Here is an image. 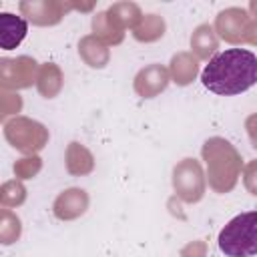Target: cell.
<instances>
[{
	"label": "cell",
	"mask_w": 257,
	"mask_h": 257,
	"mask_svg": "<svg viewBox=\"0 0 257 257\" xmlns=\"http://www.w3.org/2000/svg\"><path fill=\"white\" fill-rule=\"evenodd\" d=\"M78 52L92 68H102L108 62V50L102 44V40L96 36H84L78 44Z\"/></svg>",
	"instance_id": "30bf717a"
},
{
	"label": "cell",
	"mask_w": 257,
	"mask_h": 257,
	"mask_svg": "<svg viewBox=\"0 0 257 257\" xmlns=\"http://www.w3.org/2000/svg\"><path fill=\"white\" fill-rule=\"evenodd\" d=\"M219 249L225 257L257 255V211L233 217L219 233Z\"/></svg>",
	"instance_id": "3957f363"
},
{
	"label": "cell",
	"mask_w": 257,
	"mask_h": 257,
	"mask_svg": "<svg viewBox=\"0 0 257 257\" xmlns=\"http://www.w3.org/2000/svg\"><path fill=\"white\" fill-rule=\"evenodd\" d=\"M88 207V195L82 189H66L54 201V215L62 221L80 217Z\"/></svg>",
	"instance_id": "ba28073f"
},
{
	"label": "cell",
	"mask_w": 257,
	"mask_h": 257,
	"mask_svg": "<svg viewBox=\"0 0 257 257\" xmlns=\"http://www.w3.org/2000/svg\"><path fill=\"white\" fill-rule=\"evenodd\" d=\"M203 159L207 161L209 171V185L217 193H229L239 177L241 171V157L239 153L227 143L225 139H209L203 145Z\"/></svg>",
	"instance_id": "7a4b0ae2"
},
{
	"label": "cell",
	"mask_w": 257,
	"mask_h": 257,
	"mask_svg": "<svg viewBox=\"0 0 257 257\" xmlns=\"http://www.w3.org/2000/svg\"><path fill=\"white\" fill-rule=\"evenodd\" d=\"M201 82L207 90L233 96L257 84V56L245 48H229L215 54L201 72Z\"/></svg>",
	"instance_id": "6da1fadb"
},
{
	"label": "cell",
	"mask_w": 257,
	"mask_h": 257,
	"mask_svg": "<svg viewBox=\"0 0 257 257\" xmlns=\"http://www.w3.org/2000/svg\"><path fill=\"white\" fill-rule=\"evenodd\" d=\"M26 22L20 16H14L10 12H2L0 14V44L4 50H12L16 48L24 36H26Z\"/></svg>",
	"instance_id": "9c48e42d"
},
{
	"label": "cell",
	"mask_w": 257,
	"mask_h": 257,
	"mask_svg": "<svg viewBox=\"0 0 257 257\" xmlns=\"http://www.w3.org/2000/svg\"><path fill=\"white\" fill-rule=\"evenodd\" d=\"M245 126H247V133H249V137H251L253 147L257 149V114H251V116L247 118Z\"/></svg>",
	"instance_id": "44dd1931"
},
{
	"label": "cell",
	"mask_w": 257,
	"mask_h": 257,
	"mask_svg": "<svg viewBox=\"0 0 257 257\" xmlns=\"http://www.w3.org/2000/svg\"><path fill=\"white\" fill-rule=\"evenodd\" d=\"M108 16L120 30H124L126 26H137V22L141 20V10L133 2H120L108 8Z\"/></svg>",
	"instance_id": "5bb4252c"
},
{
	"label": "cell",
	"mask_w": 257,
	"mask_h": 257,
	"mask_svg": "<svg viewBox=\"0 0 257 257\" xmlns=\"http://www.w3.org/2000/svg\"><path fill=\"white\" fill-rule=\"evenodd\" d=\"M62 86V76H60V70L54 66V64H44L40 74H38V90L46 96V98H52Z\"/></svg>",
	"instance_id": "2e32d148"
},
{
	"label": "cell",
	"mask_w": 257,
	"mask_h": 257,
	"mask_svg": "<svg viewBox=\"0 0 257 257\" xmlns=\"http://www.w3.org/2000/svg\"><path fill=\"white\" fill-rule=\"evenodd\" d=\"M173 187L187 203H197L205 193V179L195 159H183L173 171Z\"/></svg>",
	"instance_id": "277c9868"
},
{
	"label": "cell",
	"mask_w": 257,
	"mask_h": 257,
	"mask_svg": "<svg viewBox=\"0 0 257 257\" xmlns=\"http://www.w3.org/2000/svg\"><path fill=\"white\" fill-rule=\"evenodd\" d=\"M14 171H16V175H18V177H22V179H30L34 173H38V171H40V159H38V157L22 159V161H18V163H16Z\"/></svg>",
	"instance_id": "ac0fdd59"
},
{
	"label": "cell",
	"mask_w": 257,
	"mask_h": 257,
	"mask_svg": "<svg viewBox=\"0 0 257 257\" xmlns=\"http://www.w3.org/2000/svg\"><path fill=\"white\" fill-rule=\"evenodd\" d=\"M191 48L197 52L199 58H209V54L215 52V48H217V36H215L213 28L209 24L197 26V30L191 36Z\"/></svg>",
	"instance_id": "4fadbf2b"
},
{
	"label": "cell",
	"mask_w": 257,
	"mask_h": 257,
	"mask_svg": "<svg viewBox=\"0 0 257 257\" xmlns=\"http://www.w3.org/2000/svg\"><path fill=\"white\" fill-rule=\"evenodd\" d=\"M6 137L16 149H20L24 153H32V151L42 149L46 139H48L44 126L40 122L28 120V118H16V120L8 122L6 124Z\"/></svg>",
	"instance_id": "5b68a950"
},
{
	"label": "cell",
	"mask_w": 257,
	"mask_h": 257,
	"mask_svg": "<svg viewBox=\"0 0 257 257\" xmlns=\"http://www.w3.org/2000/svg\"><path fill=\"white\" fill-rule=\"evenodd\" d=\"M169 84V72L161 64H149L143 68L135 78V90L143 98H153L159 92H163Z\"/></svg>",
	"instance_id": "52a82bcc"
},
{
	"label": "cell",
	"mask_w": 257,
	"mask_h": 257,
	"mask_svg": "<svg viewBox=\"0 0 257 257\" xmlns=\"http://www.w3.org/2000/svg\"><path fill=\"white\" fill-rule=\"evenodd\" d=\"M243 181H245V187L251 191V195L257 197V161H251V163L245 167Z\"/></svg>",
	"instance_id": "d6986e66"
},
{
	"label": "cell",
	"mask_w": 257,
	"mask_h": 257,
	"mask_svg": "<svg viewBox=\"0 0 257 257\" xmlns=\"http://www.w3.org/2000/svg\"><path fill=\"white\" fill-rule=\"evenodd\" d=\"M197 58H193L191 54L187 52H181L177 56H173V62H171V72H173V78L177 84H189L195 74H197Z\"/></svg>",
	"instance_id": "7c38bea8"
},
{
	"label": "cell",
	"mask_w": 257,
	"mask_h": 257,
	"mask_svg": "<svg viewBox=\"0 0 257 257\" xmlns=\"http://www.w3.org/2000/svg\"><path fill=\"white\" fill-rule=\"evenodd\" d=\"M249 14L241 8H229V10H223L219 16H217V22H215V28L219 32L221 38L229 40V42H241L245 40V34H247V28H249Z\"/></svg>",
	"instance_id": "8992f818"
},
{
	"label": "cell",
	"mask_w": 257,
	"mask_h": 257,
	"mask_svg": "<svg viewBox=\"0 0 257 257\" xmlns=\"http://www.w3.org/2000/svg\"><path fill=\"white\" fill-rule=\"evenodd\" d=\"M181 255H183V257H205V243L195 241V243L187 245Z\"/></svg>",
	"instance_id": "ffe728a7"
},
{
	"label": "cell",
	"mask_w": 257,
	"mask_h": 257,
	"mask_svg": "<svg viewBox=\"0 0 257 257\" xmlns=\"http://www.w3.org/2000/svg\"><path fill=\"white\" fill-rule=\"evenodd\" d=\"M163 30H165L163 18H159V16H155V14H149V16L143 18L141 26L135 28V38H137V40L151 42V40H157L159 36H163Z\"/></svg>",
	"instance_id": "e0dca14e"
},
{
	"label": "cell",
	"mask_w": 257,
	"mask_h": 257,
	"mask_svg": "<svg viewBox=\"0 0 257 257\" xmlns=\"http://www.w3.org/2000/svg\"><path fill=\"white\" fill-rule=\"evenodd\" d=\"M94 167L92 155L88 153V149H84L80 143H70L68 151H66V169L72 175H86L90 173Z\"/></svg>",
	"instance_id": "8fae6325"
},
{
	"label": "cell",
	"mask_w": 257,
	"mask_h": 257,
	"mask_svg": "<svg viewBox=\"0 0 257 257\" xmlns=\"http://www.w3.org/2000/svg\"><path fill=\"white\" fill-rule=\"evenodd\" d=\"M92 30H94V36L100 38V40H106V42H112V44H118L124 36V32L110 20L108 12H100L94 16L92 20Z\"/></svg>",
	"instance_id": "9a60e30c"
}]
</instances>
